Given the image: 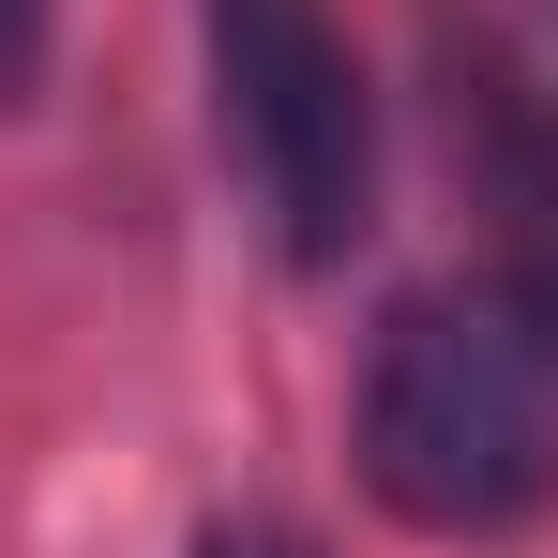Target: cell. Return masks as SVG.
<instances>
[{
    "instance_id": "3957f363",
    "label": "cell",
    "mask_w": 558,
    "mask_h": 558,
    "mask_svg": "<svg viewBox=\"0 0 558 558\" xmlns=\"http://www.w3.org/2000/svg\"><path fill=\"white\" fill-rule=\"evenodd\" d=\"M46 31H61V0H0V106L46 92Z\"/></svg>"
},
{
    "instance_id": "7a4b0ae2",
    "label": "cell",
    "mask_w": 558,
    "mask_h": 558,
    "mask_svg": "<svg viewBox=\"0 0 558 558\" xmlns=\"http://www.w3.org/2000/svg\"><path fill=\"white\" fill-rule=\"evenodd\" d=\"M196 61H211V136L257 196L272 257L348 272V242L377 227V106L332 0H196Z\"/></svg>"
},
{
    "instance_id": "277c9868",
    "label": "cell",
    "mask_w": 558,
    "mask_h": 558,
    "mask_svg": "<svg viewBox=\"0 0 558 558\" xmlns=\"http://www.w3.org/2000/svg\"><path fill=\"white\" fill-rule=\"evenodd\" d=\"M182 558H317V544H302V529H272V513H211Z\"/></svg>"
},
{
    "instance_id": "6da1fadb",
    "label": "cell",
    "mask_w": 558,
    "mask_h": 558,
    "mask_svg": "<svg viewBox=\"0 0 558 558\" xmlns=\"http://www.w3.org/2000/svg\"><path fill=\"white\" fill-rule=\"evenodd\" d=\"M377 513L423 544H513L558 498V272H453L408 287L363 348V408H348Z\"/></svg>"
}]
</instances>
